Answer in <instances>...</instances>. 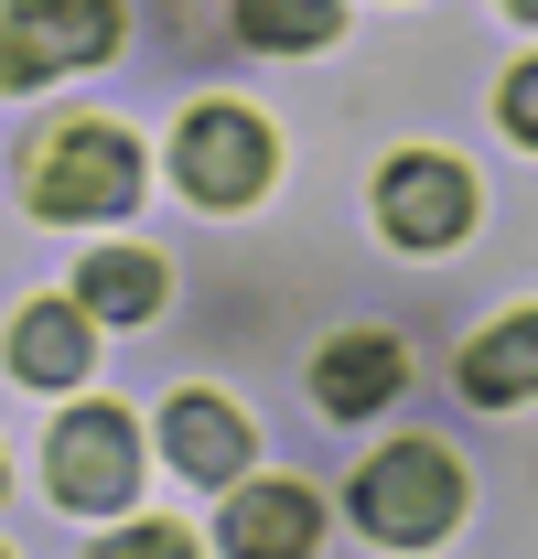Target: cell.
<instances>
[{
	"mask_svg": "<svg viewBox=\"0 0 538 559\" xmlns=\"http://www.w3.org/2000/svg\"><path fill=\"white\" fill-rule=\"evenodd\" d=\"M140 194V140L108 130V119H55L22 151V205L55 215V226H86V215H130Z\"/></svg>",
	"mask_w": 538,
	"mask_h": 559,
	"instance_id": "6da1fadb",
	"label": "cell"
},
{
	"mask_svg": "<svg viewBox=\"0 0 538 559\" xmlns=\"http://www.w3.org/2000/svg\"><path fill=\"white\" fill-rule=\"evenodd\" d=\"M453 516H464V463H453L442 441H388V452L355 474V527H366V538L420 549V538H442Z\"/></svg>",
	"mask_w": 538,
	"mask_h": 559,
	"instance_id": "7a4b0ae2",
	"label": "cell"
},
{
	"mask_svg": "<svg viewBox=\"0 0 538 559\" xmlns=\"http://www.w3.org/2000/svg\"><path fill=\"white\" fill-rule=\"evenodd\" d=\"M119 55V0H0V97Z\"/></svg>",
	"mask_w": 538,
	"mask_h": 559,
	"instance_id": "3957f363",
	"label": "cell"
},
{
	"mask_svg": "<svg viewBox=\"0 0 538 559\" xmlns=\"http://www.w3.org/2000/svg\"><path fill=\"white\" fill-rule=\"evenodd\" d=\"M269 173H280V151H269V119L248 108H195L184 130H173V183L195 194V205H259Z\"/></svg>",
	"mask_w": 538,
	"mask_h": 559,
	"instance_id": "277c9868",
	"label": "cell"
},
{
	"mask_svg": "<svg viewBox=\"0 0 538 559\" xmlns=\"http://www.w3.org/2000/svg\"><path fill=\"white\" fill-rule=\"evenodd\" d=\"M377 226H388L399 248H453L473 226V173L442 162V151H399V162L377 173Z\"/></svg>",
	"mask_w": 538,
	"mask_h": 559,
	"instance_id": "5b68a950",
	"label": "cell"
},
{
	"mask_svg": "<svg viewBox=\"0 0 538 559\" xmlns=\"http://www.w3.org/2000/svg\"><path fill=\"white\" fill-rule=\"evenodd\" d=\"M130 474H140V452H130V419H119V409H66V419H55V495H66L75 516L119 506Z\"/></svg>",
	"mask_w": 538,
	"mask_h": 559,
	"instance_id": "8992f818",
	"label": "cell"
},
{
	"mask_svg": "<svg viewBox=\"0 0 538 559\" xmlns=\"http://www.w3.org/2000/svg\"><path fill=\"white\" fill-rule=\"evenodd\" d=\"M162 452H173L184 485H237L248 474V419L215 388H184V399H162Z\"/></svg>",
	"mask_w": 538,
	"mask_h": 559,
	"instance_id": "52a82bcc",
	"label": "cell"
},
{
	"mask_svg": "<svg viewBox=\"0 0 538 559\" xmlns=\"http://www.w3.org/2000/svg\"><path fill=\"white\" fill-rule=\"evenodd\" d=\"M97 366V334H86V301H33L11 323V377L22 388H86Z\"/></svg>",
	"mask_w": 538,
	"mask_h": 559,
	"instance_id": "ba28073f",
	"label": "cell"
},
{
	"mask_svg": "<svg viewBox=\"0 0 538 559\" xmlns=\"http://www.w3.org/2000/svg\"><path fill=\"white\" fill-rule=\"evenodd\" d=\"M399 377H409V355L388 345V334H335V345L313 355V399H324L335 419L388 409V399H399Z\"/></svg>",
	"mask_w": 538,
	"mask_h": 559,
	"instance_id": "9c48e42d",
	"label": "cell"
},
{
	"mask_svg": "<svg viewBox=\"0 0 538 559\" xmlns=\"http://www.w3.org/2000/svg\"><path fill=\"white\" fill-rule=\"evenodd\" d=\"M226 549L237 559H302V549H324V506L302 485H248L226 506Z\"/></svg>",
	"mask_w": 538,
	"mask_h": 559,
	"instance_id": "30bf717a",
	"label": "cell"
},
{
	"mask_svg": "<svg viewBox=\"0 0 538 559\" xmlns=\"http://www.w3.org/2000/svg\"><path fill=\"white\" fill-rule=\"evenodd\" d=\"M464 399H473V409H517V399H538V312H506L495 334L464 345Z\"/></svg>",
	"mask_w": 538,
	"mask_h": 559,
	"instance_id": "8fae6325",
	"label": "cell"
},
{
	"mask_svg": "<svg viewBox=\"0 0 538 559\" xmlns=\"http://www.w3.org/2000/svg\"><path fill=\"white\" fill-rule=\"evenodd\" d=\"M162 290H173V280H162L151 248H97V259L75 270V301H86L97 323H151V312H162Z\"/></svg>",
	"mask_w": 538,
	"mask_h": 559,
	"instance_id": "7c38bea8",
	"label": "cell"
},
{
	"mask_svg": "<svg viewBox=\"0 0 538 559\" xmlns=\"http://www.w3.org/2000/svg\"><path fill=\"white\" fill-rule=\"evenodd\" d=\"M237 33L259 55H324L344 33V0H237Z\"/></svg>",
	"mask_w": 538,
	"mask_h": 559,
	"instance_id": "4fadbf2b",
	"label": "cell"
},
{
	"mask_svg": "<svg viewBox=\"0 0 538 559\" xmlns=\"http://www.w3.org/2000/svg\"><path fill=\"white\" fill-rule=\"evenodd\" d=\"M495 119H506V130H517V140L538 151V66H517L506 86H495Z\"/></svg>",
	"mask_w": 538,
	"mask_h": 559,
	"instance_id": "5bb4252c",
	"label": "cell"
},
{
	"mask_svg": "<svg viewBox=\"0 0 538 559\" xmlns=\"http://www.w3.org/2000/svg\"><path fill=\"white\" fill-rule=\"evenodd\" d=\"M506 11H517V22H538V0H506Z\"/></svg>",
	"mask_w": 538,
	"mask_h": 559,
	"instance_id": "9a60e30c",
	"label": "cell"
}]
</instances>
